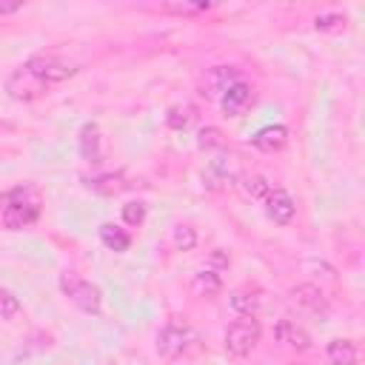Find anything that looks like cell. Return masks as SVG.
I'll return each instance as SVG.
<instances>
[{"label": "cell", "mask_w": 365, "mask_h": 365, "mask_svg": "<svg viewBox=\"0 0 365 365\" xmlns=\"http://www.w3.org/2000/svg\"><path fill=\"white\" fill-rule=\"evenodd\" d=\"M26 68H29L40 83H46V86L63 83V80H68V77L77 71L68 60H63V57H57V54H34V57L26 60Z\"/></svg>", "instance_id": "obj_5"}, {"label": "cell", "mask_w": 365, "mask_h": 365, "mask_svg": "<svg viewBox=\"0 0 365 365\" xmlns=\"http://www.w3.org/2000/svg\"><path fill=\"white\" fill-rule=\"evenodd\" d=\"M194 342V331L185 322H165L157 331V354L163 359H177L188 351V345Z\"/></svg>", "instance_id": "obj_4"}, {"label": "cell", "mask_w": 365, "mask_h": 365, "mask_svg": "<svg viewBox=\"0 0 365 365\" xmlns=\"http://www.w3.org/2000/svg\"><path fill=\"white\" fill-rule=\"evenodd\" d=\"M17 9H20V3H0V17L3 14H14Z\"/></svg>", "instance_id": "obj_28"}, {"label": "cell", "mask_w": 365, "mask_h": 365, "mask_svg": "<svg viewBox=\"0 0 365 365\" xmlns=\"http://www.w3.org/2000/svg\"><path fill=\"white\" fill-rule=\"evenodd\" d=\"M291 299H294L299 308L314 311V314H325V311H328V299H325V294H322L317 285H311V282L294 285V288H291Z\"/></svg>", "instance_id": "obj_15"}, {"label": "cell", "mask_w": 365, "mask_h": 365, "mask_svg": "<svg viewBox=\"0 0 365 365\" xmlns=\"http://www.w3.org/2000/svg\"><path fill=\"white\" fill-rule=\"evenodd\" d=\"M259 322L254 317H240L225 328V351L231 356H248L259 342Z\"/></svg>", "instance_id": "obj_3"}, {"label": "cell", "mask_w": 365, "mask_h": 365, "mask_svg": "<svg viewBox=\"0 0 365 365\" xmlns=\"http://www.w3.org/2000/svg\"><path fill=\"white\" fill-rule=\"evenodd\" d=\"M60 288H63V294L68 297V302L74 308H80L86 314H97L100 311V302H103L100 288L91 285L88 279H83L77 271H63L60 274Z\"/></svg>", "instance_id": "obj_2"}, {"label": "cell", "mask_w": 365, "mask_h": 365, "mask_svg": "<svg viewBox=\"0 0 365 365\" xmlns=\"http://www.w3.org/2000/svg\"><path fill=\"white\" fill-rule=\"evenodd\" d=\"M331 365H356V342L354 339H331L325 348Z\"/></svg>", "instance_id": "obj_16"}, {"label": "cell", "mask_w": 365, "mask_h": 365, "mask_svg": "<svg viewBox=\"0 0 365 365\" xmlns=\"http://www.w3.org/2000/svg\"><path fill=\"white\" fill-rule=\"evenodd\" d=\"M211 3H171L165 6L168 11H177V14H194V11H205Z\"/></svg>", "instance_id": "obj_26"}, {"label": "cell", "mask_w": 365, "mask_h": 365, "mask_svg": "<svg viewBox=\"0 0 365 365\" xmlns=\"http://www.w3.org/2000/svg\"><path fill=\"white\" fill-rule=\"evenodd\" d=\"M165 120H168V125L174 128V131H182V128H188L191 123H194V108L191 106H171L168 108V114H165Z\"/></svg>", "instance_id": "obj_22"}, {"label": "cell", "mask_w": 365, "mask_h": 365, "mask_svg": "<svg viewBox=\"0 0 365 365\" xmlns=\"http://www.w3.org/2000/svg\"><path fill=\"white\" fill-rule=\"evenodd\" d=\"M274 339L291 351H308L311 348V336L302 325H297L294 319H279L274 328Z\"/></svg>", "instance_id": "obj_11"}, {"label": "cell", "mask_w": 365, "mask_h": 365, "mask_svg": "<svg viewBox=\"0 0 365 365\" xmlns=\"http://www.w3.org/2000/svg\"><path fill=\"white\" fill-rule=\"evenodd\" d=\"M251 145L265 151V154H274V151H282L288 145V128L285 125H265L259 128L254 137H251Z\"/></svg>", "instance_id": "obj_14"}, {"label": "cell", "mask_w": 365, "mask_h": 365, "mask_svg": "<svg viewBox=\"0 0 365 365\" xmlns=\"http://www.w3.org/2000/svg\"><path fill=\"white\" fill-rule=\"evenodd\" d=\"M80 154H83V160H88V163H100V131H97V125H83V131H80Z\"/></svg>", "instance_id": "obj_18"}, {"label": "cell", "mask_w": 365, "mask_h": 365, "mask_svg": "<svg viewBox=\"0 0 365 365\" xmlns=\"http://www.w3.org/2000/svg\"><path fill=\"white\" fill-rule=\"evenodd\" d=\"M123 220H125L128 225H140V222L145 220V205H143V202H125V205H123Z\"/></svg>", "instance_id": "obj_25"}, {"label": "cell", "mask_w": 365, "mask_h": 365, "mask_svg": "<svg viewBox=\"0 0 365 365\" xmlns=\"http://www.w3.org/2000/svg\"><path fill=\"white\" fill-rule=\"evenodd\" d=\"M265 214H268V220H274L277 225H288V222L294 220V214H297V202H294V197H291L288 191L271 188V194L265 197Z\"/></svg>", "instance_id": "obj_9"}, {"label": "cell", "mask_w": 365, "mask_h": 365, "mask_svg": "<svg viewBox=\"0 0 365 365\" xmlns=\"http://www.w3.org/2000/svg\"><path fill=\"white\" fill-rule=\"evenodd\" d=\"M228 302H231V308H234L240 317H254V314L262 308L265 294H262L257 285H242V288H237V291L228 297Z\"/></svg>", "instance_id": "obj_13"}, {"label": "cell", "mask_w": 365, "mask_h": 365, "mask_svg": "<svg viewBox=\"0 0 365 365\" xmlns=\"http://www.w3.org/2000/svg\"><path fill=\"white\" fill-rule=\"evenodd\" d=\"M342 23V17L339 14H319L317 20H314V26L317 29H334V26H339Z\"/></svg>", "instance_id": "obj_27"}, {"label": "cell", "mask_w": 365, "mask_h": 365, "mask_svg": "<svg viewBox=\"0 0 365 365\" xmlns=\"http://www.w3.org/2000/svg\"><path fill=\"white\" fill-rule=\"evenodd\" d=\"M100 240L111 251H128V245H131V237L120 225H114V222H103L100 225Z\"/></svg>", "instance_id": "obj_19"}, {"label": "cell", "mask_w": 365, "mask_h": 365, "mask_svg": "<svg viewBox=\"0 0 365 365\" xmlns=\"http://www.w3.org/2000/svg\"><path fill=\"white\" fill-rule=\"evenodd\" d=\"M234 83H240L237 66H211L202 74V94L205 97H222Z\"/></svg>", "instance_id": "obj_7"}, {"label": "cell", "mask_w": 365, "mask_h": 365, "mask_svg": "<svg viewBox=\"0 0 365 365\" xmlns=\"http://www.w3.org/2000/svg\"><path fill=\"white\" fill-rule=\"evenodd\" d=\"M234 188L245 202H265V197L271 194V182L262 174L254 171H242L234 177Z\"/></svg>", "instance_id": "obj_8"}, {"label": "cell", "mask_w": 365, "mask_h": 365, "mask_svg": "<svg viewBox=\"0 0 365 365\" xmlns=\"http://www.w3.org/2000/svg\"><path fill=\"white\" fill-rule=\"evenodd\" d=\"M46 83H40L26 66H20V68H14L9 77H6V94L11 97V100H17V103H31V100H37V97H43L46 94Z\"/></svg>", "instance_id": "obj_6"}, {"label": "cell", "mask_w": 365, "mask_h": 365, "mask_svg": "<svg viewBox=\"0 0 365 365\" xmlns=\"http://www.w3.org/2000/svg\"><path fill=\"white\" fill-rule=\"evenodd\" d=\"M234 163H231V157H217V160H211L208 163V168L202 171V185L208 188V191H222V188H228V185H234Z\"/></svg>", "instance_id": "obj_10"}, {"label": "cell", "mask_w": 365, "mask_h": 365, "mask_svg": "<svg viewBox=\"0 0 365 365\" xmlns=\"http://www.w3.org/2000/svg\"><path fill=\"white\" fill-rule=\"evenodd\" d=\"M251 100H254V88L240 80V83H234V86L220 97V106H222V114H225V117H240V114L251 106Z\"/></svg>", "instance_id": "obj_12"}, {"label": "cell", "mask_w": 365, "mask_h": 365, "mask_svg": "<svg viewBox=\"0 0 365 365\" xmlns=\"http://www.w3.org/2000/svg\"><path fill=\"white\" fill-rule=\"evenodd\" d=\"M40 191L34 185H14L0 194V220L9 231H23L40 217Z\"/></svg>", "instance_id": "obj_1"}, {"label": "cell", "mask_w": 365, "mask_h": 365, "mask_svg": "<svg viewBox=\"0 0 365 365\" xmlns=\"http://www.w3.org/2000/svg\"><path fill=\"white\" fill-rule=\"evenodd\" d=\"M222 288V279L214 268H200L194 277H191V291L197 297H214L217 291Z\"/></svg>", "instance_id": "obj_17"}, {"label": "cell", "mask_w": 365, "mask_h": 365, "mask_svg": "<svg viewBox=\"0 0 365 365\" xmlns=\"http://www.w3.org/2000/svg\"><path fill=\"white\" fill-rule=\"evenodd\" d=\"M17 314H20V299L11 291L0 288V319H14Z\"/></svg>", "instance_id": "obj_24"}, {"label": "cell", "mask_w": 365, "mask_h": 365, "mask_svg": "<svg viewBox=\"0 0 365 365\" xmlns=\"http://www.w3.org/2000/svg\"><path fill=\"white\" fill-rule=\"evenodd\" d=\"M171 240H174V248L177 251H191L197 245V231L191 225H177L174 234H171Z\"/></svg>", "instance_id": "obj_23"}, {"label": "cell", "mask_w": 365, "mask_h": 365, "mask_svg": "<svg viewBox=\"0 0 365 365\" xmlns=\"http://www.w3.org/2000/svg\"><path fill=\"white\" fill-rule=\"evenodd\" d=\"M88 188L97 191V194L111 197V194H120L125 188V180H123V174H97V177L88 180Z\"/></svg>", "instance_id": "obj_20"}, {"label": "cell", "mask_w": 365, "mask_h": 365, "mask_svg": "<svg viewBox=\"0 0 365 365\" xmlns=\"http://www.w3.org/2000/svg\"><path fill=\"white\" fill-rule=\"evenodd\" d=\"M197 145L205 148V151H222L225 148V137H222V131L217 125H205L197 134Z\"/></svg>", "instance_id": "obj_21"}]
</instances>
